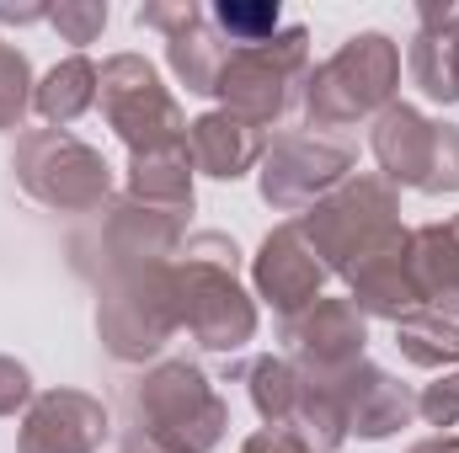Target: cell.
I'll return each instance as SVG.
<instances>
[{
	"instance_id": "1",
	"label": "cell",
	"mask_w": 459,
	"mask_h": 453,
	"mask_svg": "<svg viewBox=\"0 0 459 453\" xmlns=\"http://www.w3.org/2000/svg\"><path fill=\"white\" fill-rule=\"evenodd\" d=\"M240 251L220 229H198L182 240L171 278H177V315L182 331L204 352H240L256 341V299L240 288Z\"/></svg>"
},
{
	"instance_id": "2",
	"label": "cell",
	"mask_w": 459,
	"mask_h": 453,
	"mask_svg": "<svg viewBox=\"0 0 459 453\" xmlns=\"http://www.w3.org/2000/svg\"><path fill=\"white\" fill-rule=\"evenodd\" d=\"M128 411H134L128 427L155 438L166 453H214L220 438L230 432L225 395L187 357H166V363L144 368L128 389Z\"/></svg>"
},
{
	"instance_id": "3",
	"label": "cell",
	"mask_w": 459,
	"mask_h": 453,
	"mask_svg": "<svg viewBox=\"0 0 459 453\" xmlns=\"http://www.w3.org/2000/svg\"><path fill=\"white\" fill-rule=\"evenodd\" d=\"M182 331L171 261H134L97 272V337L117 363H144Z\"/></svg>"
},
{
	"instance_id": "4",
	"label": "cell",
	"mask_w": 459,
	"mask_h": 453,
	"mask_svg": "<svg viewBox=\"0 0 459 453\" xmlns=\"http://www.w3.org/2000/svg\"><path fill=\"white\" fill-rule=\"evenodd\" d=\"M401 86V48L390 32H358L342 48L310 70L299 107L310 128H347L363 117H379L395 102Z\"/></svg>"
},
{
	"instance_id": "5",
	"label": "cell",
	"mask_w": 459,
	"mask_h": 453,
	"mask_svg": "<svg viewBox=\"0 0 459 453\" xmlns=\"http://www.w3.org/2000/svg\"><path fill=\"white\" fill-rule=\"evenodd\" d=\"M305 240L316 245L321 267L347 278L368 251H379L390 235H401V192L379 171H352L337 192H326L316 209L299 214Z\"/></svg>"
},
{
	"instance_id": "6",
	"label": "cell",
	"mask_w": 459,
	"mask_h": 453,
	"mask_svg": "<svg viewBox=\"0 0 459 453\" xmlns=\"http://www.w3.org/2000/svg\"><path fill=\"white\" fill-rule=\"evenodd\" d=\"M11 171L22 192L54 214H97L113 203V166L102 150L75 139L70 128H27L16 139Z\"/></svg>"
},
{
	"instance_id": "7",
	"label": "cell",
	"mask_w": 459,
	"mask_h": 453,
	"mask_svg": "<svg viewBox=\"0 0 459 453\" xmlns=\"http://www.w3.org/2000/svg\"><path fill=\"white\" fill-rule=\"evenodd\" d=\"M305 81H310V32L305 27H283L262 48H230L214 97H220V113L267 133L305 97Z\"/></svg>"
},
{
	"instance_id": "8",
	"label": "cell",
	"mask_w": 459,
	"mask_h": 453,
	"mask_svg": "<svg viewBox=\"0 0 459 453\" xmlns=\"http://www.w3.org/2000/svg\"><path fill=\"white\" fill-rule=\"evenodd\" d=\"M97 107L108 117V128L128 144V155L187 144V113L160 86V75L144 54H113L97 70Z\"/></svg>"
},
{
	"instance_id": "9",
	"label": "cell",
	"mask_w": 459,
	"mask_h": 453,
	"mask_svg": "<svg viewBox=\"0 0 459 453\" xmlns=\"http://www.w3.org/2000/svg\"><path fill=\"white\" fill-rule=\"evenodd\" d=\"M358 155L337 144V139H321V133H278L267 139V155L256 166V192L267 209L278 214H305L316 209L326 192H337L347 176H352Z\"/></svg>"
},
{
	"instance_id": "10",
	"label": "cell",
	"mask_w": 459,
	"mask_h": 453,
	"mask_svg": "<svg viewBox=\"0 0 459 453\" xmlns=\"http://www.w3.org/2000/svg\"><path fill=\"white\" fill-rule=\"evenodd\" d=\"M134 21L166 32V64L193 97H214V86L225 75L230 43L214 32L204 5H193V0H144L134 11Z\"/></svg>"
},
{
	"instance_id": "11",
	"label": "cell",
	"mask_w": 459,
	"mask_h": 453,
	"mask_svg": "<svg viewBox=\"0 0 459 453\" xmlns=\"http://www.w3.org/2000/svg\"><path fill=\"white\" fill-rule=\"evenodd\" d=\"M326 278H332V272L321 267V256H316V245L305 240L299 219H283L278 229H267V240H262L256 256H251V288H256V299L273 304L278 321L310 310V304L321 299Z\"/></svg>"
},
{
	"instance_id": "12",
	"label": "cell",
	"mask_w": 459,
	"mask_h": 453,
	"mask_svg": "<svg viewBox=\"0 0 459 453\" xmlns=\"http://www.w3.org/2000/svg\"><path fill=\"white\" fill-rule=\"evenodd\" d=\"M278 331L289 341V357L310 373H342L352 363H363L368 352V321L358 315L352 299H316L310 310L278 321Z\"/></svg>"
},
{
	"instance_id": "13",
	"label": "cell",
	"mask_w": 459,
	"mask_h": 453,
	"mask_svg": "<svg viewBox=\"0 0 459 453\" xmlns=\"http://www.w3.org/2000/svg\"><path fill=\"white\" fill-rule=\"evenodd\" d=\"M113 422L108 406L86 389H43L32 395L22 432H16V453H97L108 443Z\"/></svg>"
},
{
	"instance_id": "14",
	"label": "cell",
	"mask_w": 459,
	"mask_h": 453,
	"mask_svg": "<svg viewBox=\"0 0 459 453\" xmlns=\"http://www.w3.org/2000/svg\"><path fill=\"white\" fill-rule=\"evenodd\" d=\"M182 240H187L182 214H160L134 198H113L102 209V229H97L91 251H97V272H102V267H134V261H177Z\"/></svg>"
},
{
	"instance_id": "15",
	"label": "cell",
	"mask_w": 459,
	"mask_h": 453,
	"mask_svg": "<svg viewBox=\"0 0 459 453\" xmlns=\"http://www.w3.org/2000/svg\"><path fill=\"white\" fill-rule=\"evenodd\" d=\"M326 379H332V389H337V400H342L347 438L385 443V438H395V432L417 416V395H411L395 373L374 368L368 357L352 363V368H342V373H326Z\"/></svg>"
},
{
	"instance_id": "16",
	"label": "cell",
	"mask_w": 459,
	"mask_h": 453,
	"mask_svg": "<svg viewBox=\"0 0 459 453\" xmlns=\"http://www.w3.org/2000/svg\"><path fill=\"white\" fill-rule=\"evenodd\" d=\"M342 283L363 321H390L395 326V321L417 315L422 294H417V278H411V229H401L379 251H368Z\"/></svg>"
},
{
	"instance_id": "17",
	"label": "cell",
	"mask_w": 459,
	"mask_h": 453,
	"mask_svg": "<svg viewBox=\"0 0 459 453\" xmlns=\"http://www.w3.org/2000/svg\"><path fill=\"white\" fill-rule=\"evenodd\" d=\"M374 160H379V176L401 192V187H428V171H433V155H438V123L422 117L406 102H390L385 113L374 117Z\"/></svg>"
},
{
	"instance_id": "18",
	"label": "cell",
	"mask_w": 459,
	"mask_h": 453,
	"mask_svg": "<svg viewBox=\"0 0 459 453\" xmlns=\"http://www.w3.org/2000/svg\"><path fill=\"white\" fill-rule=\"evenodd\" d=\"M267 155V133L240 123L230 113H204L187 123V160L198 176H214V182H240L246 171H256Z\"/></svg>"
},
{
	"instance_id": "19",
	"label": "cell",
	"mask_w": 459,
	"mask_h": 453,
	"mask_svg": "<svg viewBox=\"0 0 459 453\" xmlns=\"http://www.w3.org/2000/svg\"><path fill=\"white\" fill-rule=\"evenodd\" d=\"M417 38L406 48V70L422 86V97L455 107L459 102V0L449 5H417Z\"/></svg>"
},
{
	"instance_id": "20",
	"label": "cell",
	"mask_w": 459,
	"mask_h": 453,
	"mask_svg": "<svg viewBox=\"0 0 459 453\" xmlns=\"http://www.w3.org/2000/svg\"><path fill=\"white\" fill-rule=\"evenodd\" d=\"M411 278H417L422 310L459 321V214L411 229Z\"/></svg>"
},
{
	"instance_id": "21",
	"label": "cell",
	"mask_w": 459,
	"mask_h": 453,
	"mask_svg": "<svg viewBox=\"0 0 459 453\" xmlns=\"http://www.w3.org/2000/svg\"><path fill=\"white\" fill-rule=\"evenodd\" d=\"M193 160H187V144H166V150H144V155H128V192L134 203L144 209H160V214H193Z\"/></svg>"
},
{
	"instance_id": "22",
	"label": "cell",
	"mask_w": 459,
	"mask_h": 453,
	"mask_svg": "<svg viewBox=\"0 0 459 453\" xmlns=\"http://www.w3.org/2000/svg\"><path fill=\"white\" fill-rule=\"evenodd\" d=\"M32 107H38V117H43L48 128H70L75 117H86L97 107V64H91L86 54L59 59V64L38 81Z\"/></svg>"
},
{
	"instance_id": "23",
	"label": "cell",
	"mask_w": 459,
	"mask_h": 453,
	"mask_svg": "<svg viewBox=\"0 0 459 453\" xmlns=\"http://www.w3.org/2000/svg\"><path fill=\"white\" fill-rule=\"evenodd\" d=\"M246 384H251V406H256L262 427L289 432L294 406H299V368H294L289 357L267 352V357H251V363H246Z\"/></svg>"
},
{
	"instance_id": "24",
	"label": "cell",
	"mask_w": 459,
	"mask_h": 453,
	"mask_svg": "<svg viewBox=\"0 0 459 453\" xmlns=\"http://www.w3.org/2000/svg\"><path fill=\"white\" fill-rule=\"evenodd\" d=\"M395 346L411 368H459V321L417 310V315L395 321Z\"/></svg>"
},
{
	"instance_id": "25",
	"label": "cell",
	"mask_w": 459,
	"mask_h": 453,
	"mask_svg": "<svg viewBox=\"0 0 459 453\" xmlns=\"http://www.w3.org/2000/svg\"><path fill=\"white\" fill-rule=\"evenodd\" d=\"M209 21L230 48H262L283 32L278 27V0H220L209 11Z\"/></svg>"
},
{
	"instance_id": "26",
	"label": "cell",
	"mask_w": 459,
	"mask_h": 453,
	"mask_svg": "<svg viewBox=\"0 0 459 453\" xmlns=\"http://www.w3.org/2000/svg\"><path fill=\"white\" fill-rule=\"evenodd\" d=\"M32 64H27V54L22 48H11V43H0V133H11V128H22V117L32 107Z\"/></svg>"
},
{
	"instance_id": "27",
	"label": "cell",
	"mask_w": 459,
	"mask_h": 453,
	"mask_svg": "<svg viewBox=\"0 0 459 453\" xmlns=\"http://www.w3.org/2000/svg\"><path fill=\"white\" fill-rule=\"evenodd\" d=\"M48 21L65 32V43H97L108 27V0H59L48 5Z\"/></svg>"
},
{
	"instance_id": "28",
	"label": "cell",
	"mask_w": 459,
	"mask_h": 453,
	"mask_svg": "<svg viewBox=\"0 0 459 453\" xmlns=\"http://www.w3.org/2000/svg\"><path fill=\"white\" fill-rule=\"evenodd\" d=\"M417 416H422L428 427H438V432L459 427V368H444V373L417 395Z\"/></svg>"
},
{
	"instance_id": "29",
	"label": "cell",
	"mask_w": 459,
	"mask_h": 453,
	"mask_svg": "<svg viewBox=\"0 0 459 453\" xmlns=\"http://www.w3.org/2000/svg\"><path fill=\"white\" fill-rule=\"evenodd\" d=\"M428 198H444L459 192V123H438V155H433V171H428Z\"/></svg>"
},
{
	"instance_id": "30",
	"label": "cell",
	"mask_w": 459,
	"mask_h": 453,
	"mask_svg": "<svg viewBox=\"0 0 459 453\" xmlns=\"http://www.w3.org/2000/svg\"><path fill=\"white\" fill-rule=\"evenodd\" d=\"M22 406H32V373L16 357H0V416H16Z\"/></svg>"
},
{
	"instance_id": "31",
	"label": "cell",
	"mask_w": 459,
	"mask_h": 453,
	"mask_svg": "<svg viewBox=\"0 0 459 453\" xmlns=\"http://www.w3.org/2000/svg\"><path fill=\"white\" fill-rule=\"evenodd\" d=\"M240 453H310L305 449V438H294V432H278V427H262V432H251Z\"/></svg>"
},
{
	"instance_id": "32",
	"label": "cell",
	"mask_w": 459,
	"mask_h": 453,
	"mask_svg": "<svg viewBox=\"0 0 459 453\" xmlns=\"http://www.w3.org/2000/svg\"><path fill=\"white\" fill-rule=\"evenodd\" d=\"M117 453H166L155 438H144L139 427H123V438H117Z\"/></svg>"
},
{
	"instance_id": "33",
	"label": "cell",
	"mask_w": 459,
	"mask_h": 453,
	"mask_svg": "<svg viewBox=\"0 0 459 453\" xmlns=\"http://www.w3.org/2000/svg\"><path fill=\"white\" fill-rule=\"evenodd\" d=\"M0 21H48V5H11V0H0Z\"/></svg>"
},
{
	"instance_id": "34",
	"label": "cell",
	"mask_w": 459,
	"mask_h": 453,
	"mask_svg": "<svg viewBox=\"0 0 459 453\" xmlns=\"http://www.w3.org/2000/svg\"><path fill=\"white\" fill-rule=\"evenodd\" d=\"M406 453H459V438L455 432H438V438H428V443H417V449Z\"/></svg>"
}]
</instances>
